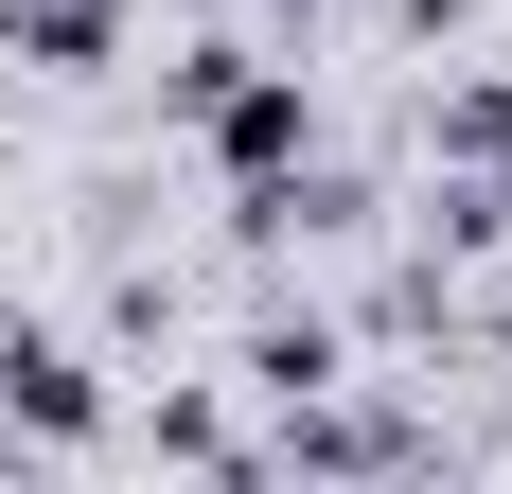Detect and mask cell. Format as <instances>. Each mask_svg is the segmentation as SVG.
I'll return each instance as SVG.
<instances>
[{"instance_id":"6da1fadb","label":"cell","mask_w":512,"mask_h":494,"mask_svg":"<svg viewBox=\"0 0 512 494\" xmlns=\"http://www.w3.org/2000/svg\"><path fill=\"white\" fill-rule=\"evenodd\" d=\"M177 124L212 142V177H230V195H283V177L318 159V89H301V71H265V53H230V36L177 71Z\"/></svg>"},{"instance_id":"7a4b0ae2","label":"cell","mask_w":512,"mask_h":494,"mask_svg":"<svg viewBox=\"0 0 512 494\" xmlns=\"http://www.w3.org/2000/svg\"><path fill=\"white\" fill-rule=\"evenodd\" d=\"M0 442H36V459H71V442H106V389H89V353L71 336H0Z\"/></svg>"},{"instance_id":"3957f363","label":"cell","mask_w":512,"mask_h":494,"mask_svg":"<svg viewBox=\"0 0 512 494\" xmlns=\"http://www.w3.org/2000/svg\"><path fill=\"white\" fill-rule=\"evenodd\" d=\"M0 36L36 53V71H106L124 53V0H0Z\"/></svg>"},{"instance_id":"277c9868","label":"cell","mask_w":512,"mask_h":494,"mask_svg":"<svg viewBox=\"0 0 512 494\" xmlns=\"http://www.w3.org/2000/svg\"><path fill=\"white\" fill-rule=\"evenodd\" d=\"M248 371H265V389H283V406H301V389H336V371H354V353L318 336V318H265V336H248Z\"/></svg>"}]
</instances>
